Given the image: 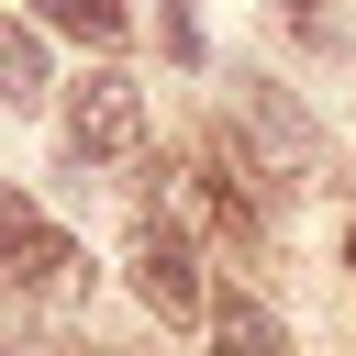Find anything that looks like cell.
<instances>
[{"label": "cell", "mask_w": 356, "mask_h": 356, "mask_svg": "<svg viewBox=\"0 0 356 356\" xmlns=\"http://www.w3.org/2000/svg\"><path fill=\"white\" fill-rule=\"evenodd\" d=\"M256 134H267V145H278V156H289V178H312V167H323V145H312V122H300V111H289V100H278V89H267V100H256Z\"/></svg>", "instance_id": "cell-6"}, {"label": "cell", "mask_w": 356, "mask_h": 356, "mask_svg": "<svg viewBox=\"0 0 356 356\" xmlns=\"http://www.w3.org/2000/svg\"><path fill=\"white\" fill-rule=\"evenodd\" d=\"M278 11H289V22H300V33H323V0H278Z\"/></svg>", "instance_id": "cell-9"}, {"label": "cell", "mask_w": 356, "mask_h": 356, "mask_svg": "<svg viewBox=\"0 0 356 356\" xmlns=\"http://www.w3.org/2000/svg\"><path fill=\"white\" fill-rule=\"evenodd\" d=\"M345 267H356V234H345Z\"/></svg>", "instance_id": "cell-10"}, {"label": "cell", "mask_w": 356, "mask_h": 356, "mask_svg": "<svg viewBox=\"0 0 356 356\" xmlns=\"http://www.w3.org/2000/svg\"><path fill=\"white\" fill-rule=\"evenodd\" d=\"M44 22L78 44H122V0H44Z\"/></svg>", "instance_id": "cell-7"}, {"label": "cell", "mask_w": 356, "mask_h": 356, "mask_svg": "<svg viewBox=\"0 0 356 356\" xmlns=\"http://www.w3.org/2000/svg\"><path fill=\"white\" fill-rule=\"evenodd\" d=\"M67 267H78V245H67L33 200L0 189V278H11V289H67Z\"/></svg>", "instance_id": "cell-3"}, {"label": "cell", "mask_w": 356, "mask_h": 356, "mask_svg": "<svg viewBox=\"0 0 356 356\" xmlns=\"http://www.w3.org/2000/svg\"><path fill=\"white\" fill-rule=\"evenodd\" d=\"M134 300L156 323H200V256H189V234H167V222L134 234Z\"/></svg>", "instance_id": "cell-2"}, {"label": "cell", "mask_w": 356, "mask_h": 356, "mask_svg": "<svg viewBox=\"0 0 356 356\" xmlns=\"http://www.w3.org/2000/svg\"><path fill=\"white\" fill-rule=\"evenodd\" d=\"M56 78H44V44H33V22H0V111H33Z\"/></svg>", "instance_id": "cell-4"}, {"label": "cell", "mask_w": 356, "mask_h": 356, "mask_svg": "<svg viewBox=\"0 0 356 356\" xmlns=\"http://www.w3.org/2000/svg\"><path fill=\"white\" fill-rule=\"evenodd\" d=\"M134 145H145L134 78H122V67H89V78L67 89V156H78V167H111V156H134Z\"/></svg>", "instance_id": "cell-1"}, {"label": "cell", "mask_w": 356, "mask_h": 356, "mask_svg": "<svg viewBox=\"0 0 356 356\" xmlns=\"http://www.w3.org/2000/svg\"><path fill=\"white\" fill-rule=\"evenodd\" d=\"M211 356H289V334H278L256 300H222V312H211Z\"/></svg>", "instance_id": "cell-5"}, {"label": "cell", "mask_w": 356, "mask_h": 356, "mask_svg": "<svg viewBox=\"0 0 356 356\" xmlns=\"http://www.w3.org/2000/svg\"><path fill=\"white\" fill-rule=\"evenodd\" d=\"M156 33H167V56H178V67H200V22H189V0H167V22H156Z\"/></svg>", "instance_id": "cell-8"}]
</instances>
